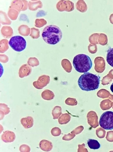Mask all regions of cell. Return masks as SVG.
I'll return each instance as SVG.
<instances>
[{
  "label": "cell",
  "mask_w": 113,
  "mask_h": 152,
  "mask_svg": "<svg viewBox=\"0 0 113 152\" xmlns=\"http://www.w3.org/2000/svg\"><path fill=\"white\" fill-rule=\"evenodd\" d=\"M101 77L99 75L86 72L79 78L78 85L82 90L91 91L97 89L99 86Z\"/></svg>",
  "instance_id": "1"
},
{
  "label": "cell",
  "mask_w": 113,
  "mask_h": 152,
  "mask_svg": "<svg viewBox=\"0 0 113 152\" xmlns=\"http://www.w3.org/2000/svg\"><path fill=\"white\" fill-rule=\"evenodd\" d=\"M42 36L47 43L50 45H55L59 43L61 40L63 33L58 26L50 25L45 28Z\"/></svg>",
  "instance_id": "2"
},
{
  "label": "cell",
  "mask_w": 113,
  "mask_h": 152,
  "mask_svg": "<svg viewBox=\"0 0 113 152\" xmlns=\"http://www.w3.org/2000/svg\"><path fill=\"white\" fill-rule=\"evenodd\" d=\"M73 64L76 70L80 73L87 72L93 65L92 61L88 55L79 54L74 58Z\"/></svg>",
  "instance_id": "3"
},
{
  "label": "cell",
  "mask_w": 113,
  "mask_h": 152,
  "mask_svg": "<svg viewBox=\"0 0 113 152\" xmlns=\"http://www.w3.org/2000/svg\"><path fill=\"white\" fill-rule=\"evenodd\" d=\"M9 44L13 50L18 52L24 50L25 49L27 45L25 39L20 36H16L12 37Z\"/></svg>",
  "instance_id": "4"
},
{
  "label": "cell",
  "mask_w": 113,
  "mask_h": 152,
  "mask_svg": "<svg viewBox=\"0 0 113 152\" xmlns=\"http://www.w3.org/2000/svg\"><path fill=\"white\" fill-rule=\"evenodd\" d=\"M99 123L101 127L105 130L113 129V112L107 111L103 113Z\"/></svg>",
  "instance_id": "5"
},
{
  "label": "cell",
  "mask_w": 113,
  "mask_h": 152,
  "mask_svg": "<svg viewBox=\"0 0 113 152\" xmlns=\"http://www.w3.org/2000/svg\"><path fill=\"white\" fill-rule=\"evenodd\" d=\"M16 138V136L14 133L9 131L4 132L1 137L2 140L7 143L13 142Z\"/></svg>",
  "instance_id": "6"
},
{
  "label": "cell",
  "mask_w": 113,
  "mask_h": 152,
  "mask_svg": "<svg viewBox=\"0 0 113 152\" xmlns=\"http://www.w3.org/2000/svg\"><path fill=\"white\" fill-rule=\"evenodd\" d=\"M21 123L24 128L29 129L32 127L34 125V119L30 116L22 118L21 120Z\"/></svg>",
  "instance_id": "7"
},
{
  "label": "cell",
  "mask_w": 113,
  "mask_h": 152,
  "mask_svg": "<svg viewBox=\"0 0 113 152\" xmlns=\"http://www.w3.org/2000/svg\"><path fill=\"white\" fill-rule=\"evenodd\" d=\"M39 146L42 150L46 152L50 151L53 148L51 142L46 140H41Z\"/></svg>",
  "instance_id": "8"
},
{
  "label": "cell",
  "mask_w": 113,
  "mask_h": 152,
  "mask_svg": "<svg viewBox=\"0 0 113 152\" xmlns=\"http://www.w3.org/2000/svg\"><path fill=\"white\" fill-rule=\"evenodd\" d=\"M88 144L91 149L94 150L99 149L101 147L100 143L97 141L93 139H89L88 141Z\"/></svg>",
  "instance_id": "9"
},
{
  "label": "cell",
  "mask_w": 113,
  "mask_h": 152,
  "mask_svg": "<svg viewBox=\"0 0 113 152\" xmlns=\"http://www.w3.org/2000/svg\"><path fill=\"white\" fill-rule=\"evenodd\" d=\"M41 95L43 99L47 100H50L53 99L54 96L53 93L48 90H45L42 92Z\"/></svg>",
  "instance_id": "10"
},
{
  "label": "cell",
  "mask_w": 113,
  "mask_h": 152,
  "mask_svg": "<svg viewBox=\"0 0 113 152\" xmlns=\"http://www.w3.org/2000/svg\"><path fill=\"white\" fill-rule=\"evenodd\" d=\"M106 58L108 64L113 67V48H110L107 51Z\"/></svg>",
  "instance_id": "11"
},
{
  "label": "cell",
  "mask_w": 113,
  "mask_h": 152,
  "mask_svg": "<svg viewBox=\"0 0 113 152\" xmlns=\"http://www.w3.org/2000/svg\"><path fill=\"white\" fill-rule=\"evenodd\" d=\"M10 112V109L7 106L4 104H1V120L3 118L4 115L8 114Z\"/></svg>",
  "instance_id": "12"
},
{
  "label": "cell",
  "mask_w": 113,
  "mask_h": 152,
  "mask_svg": "<svg viewBox=\"0 0 113 152\" xmlns=\"http://www.w3.org/2000/svg\"><path fill=\"white\" fill-rule=\"evenodd\" d=\"M69 120V116L67 114H63L59 119V122L61 125L67 124Z\"/></svg>",
  "instance_id": "13"
},
{
  "label": "cell",
  "mask_w": 113,
  "mask_h": 152,
  "mask_svg": "<svg viewBox=\"0 0 113 152\" xmlns=\"http://www.w3.org/2000/svg\"><path fill=\"white\" fill-rule=\"evenodd\" d=\"M57 107H55L52 111V114L54 119L58 118L61 114V110Z\"/></svg>",
  "instance_id": "14"
},
{
  "label": "cell",
  "mask_w": 113,
  "mask_h": 152,
  "mask_svg": "<svg viewBox=\"0 0 113 152\" xmlns=\"http://www.w3.org/2000/svg\"><path fill=\"white\" fill-rule=\"evenodd\" d=\"M51 133L54 136H59L61 134V131L58 128L55 127L51 130Z\"/></svg>",
  "instance_id": "15"
},
{
  "label": "cell",
  "mask_w": 113,
  "mask_h": 152,
  "mask_svg": "<svg viewBox=\"0 0 113 152\" xmlns=\"http://www.w3.org/2000/svg\"><path fill=\"white\" fill-rule=\"evenodd\" d=\"M19 150L21 152H29L31 151V148L29 146L23 144L20 146Z\"/></svg>",
  "instance_id": "16"
},
{
  "label": "cell",
  "mask_w": 113,
  "mask_h": 152,
  "mask_svg": "<svg viewBox=\"0 0 113 152\" xmlns=\"http://www.w3.org/2000/svg\"><path fill=\"white\" fill-rule=\"evenodd\" d=\"M110 90L113 93V83L111 85L110 87Z\"/></svg>",
  "instance_id": "17"
}]
</instances>
